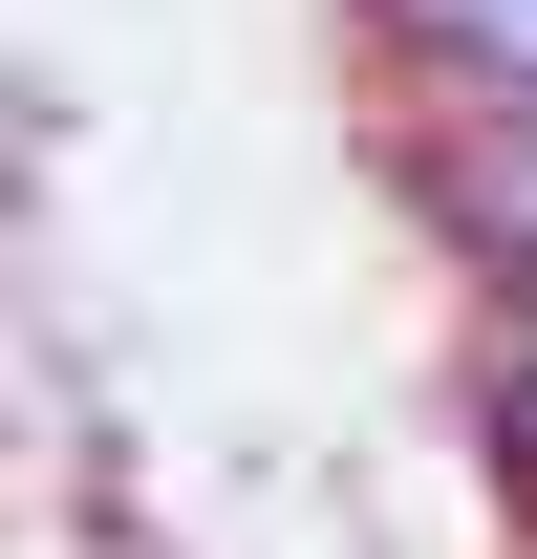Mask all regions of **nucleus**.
<instances>
[{"mask_svg": "<svg viewBox=\"0 0 537 559\" xmlns=\"http://www.w3.org/2000/svg\"><path fill=\"white\" fill-rule=\"evenodd\" d=\"M473 430H494V474L537 495V301H494V345H473Z\"/></svg>", "mask_w": 537, "mask_h": 559, "instance_id": "obj_3", "label": "nucleus"}, {"mask_svg": "<svg viewBox=\"0 0 537 559\" xmlns=\"http://www.w3.org/2000/svg\"><path fill=\"white\" fill-rule=\"evenodd\" d=\"M387 173H408V215H430L494 301H537V108H430V86H408Z\"/></svg>", "mask_w": 537, "mask_h": 559, "instance_id": "obj_1", "label": "nucleus"}, {"mask_svg": "<svg viewBox=\"0 0 537 559\" xmlns=\"http://www.w3.org/2000/svg\"><path fill=\"white\" fill-rule=\"evenodd\" d=\"M366 44L430 108H537V0H366Z\"/></svg>", "mask_w": 537, "mask_h": 559, "instance_id": "obj_2", "label": "nucleus"}]
</instances>
